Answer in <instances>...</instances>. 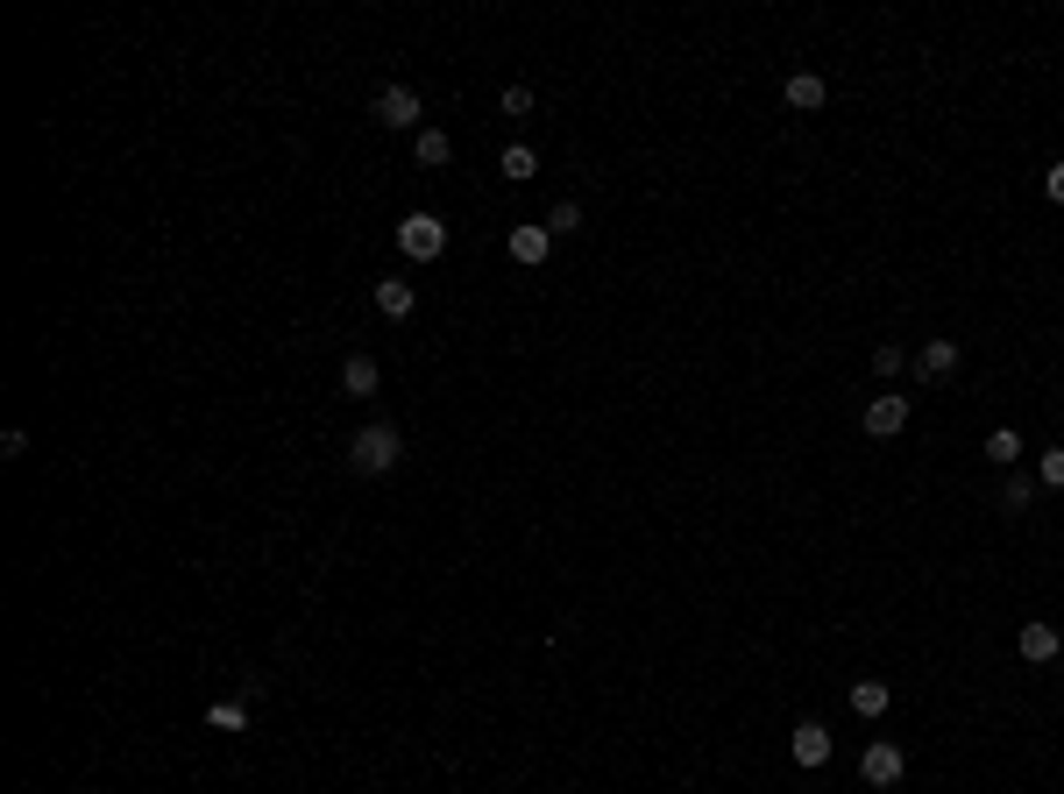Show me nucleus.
<instances>
[{
  "label": "nucleus",
  "mask_w": 1064,
  "mask_h": 794,
  "mask_svg": "<svg viewBox=\"0 0 1064 794\" xmlns=\"http://www.w3.org/2000/svg\"><path fill=\"white\" fill-rule=\"evenodd\" d=\"M398 454H404L398 425H362V433L348 440V469H355V476H391Z\"/></svg>",
  "instance_id": "nucleus-1"
},
{
  "label": "nucleus",
  "mask_w": 1064,
  "mask_h": 794,
  "mask_svg": "<svg viewBox=\"0 0 1064 794\" xmlns=\"http://www.w3.org/2000/svg\"><path fill=\"white\" fill-rule=\"evenodd\" d=\"M398 248L412 263H440V248H448V220H440V213H404V220H398Z\"/></svg>",
  "instance_id": "nucleus-2"
},
{
  "label": "nucleus",
  "mask_w": 1064,
  "mask_h": 794,
  "mask_svg": "<svg viewBox=\"0 0 1064 794\" xmlns=\"http://www.w3.org/2000/svg\"><path fill=\"white\" fill-rule=\"evenodd\" d=\"M901 773H908V752H901L895 738H873V745L859 752V781H866V787H895Z\"/></svg>",
  "instance_id": "nucleus-3"
},
{
  "label": "nucleus",
  "mask_w": 1064,
  "mask_h": 794,
  "mask_svg": "<svg viewBox=\"0 0 1064 794\" xmlns=\"http://www.w3.org/2000/svg\"><path fill=\"white\" fill-rule=\"evenodd\" d=\"M370 114H377L383 128H419V92H412V86H383Z\"/></svg>",
  "instance_id": "nucleus-4"
},
{
  "label": "nucleus",
  "mask_w": 1064,
  "mask_h": 794,
  "mask_svg": "<svg viewBox=\"0 0 1064 794\" xmlns=\"http://www.w3.org/2000/svg\"><path fill=\"white\" fill-rule=\"evenodd\" d=\"M901 425H908V398L901 391H887V398L866 404V433H873V440H895Z\"/></svg>",
  "instance_id": "nucleus-5"
},
{
  "label": "nucleus",
  "mask_w": 1064,
  "mask_h": 794,
  "mask_svg": "<svg viewBox=\"0 0 1064 794\" xmlns=\"http://www.w3.org/2000/svg\"><path fill=\"white\" fill-rule=\"evenodd\" d=\"M1015 653H1022L1029 667H1043V660H1057V653H1064V631H1057V625H1022V631H1015Z\"/></svg>",
  "instance_id": "nucleus-6"
},
{
  "label": "nucleus",
  "mask_w": 1064,
  "mask_h": 794,
  "mask_svg": "<svg viewBox=\"0 0 1064 794\" xmlns=\"http://www.w3.org/2000/svg\"><path fill=\"white\" fill-rule=\"evenodd\" d=\"M788 752H795V766H823L830 759V724H795V738H788Z\"/></svg>",
  "instance_id": "nucleus-7"
},
{
  "label": "nucleus",
  "mask_w": 1064,
  "mask_h": 794,
  "mask_svg": "<svg viewBox=\"0 0 1064 794\" xmlns=\"http://www.w3.org/2000/svg\"><path fill=\"white\" fill-rule=\"evenodd\" d=\"M341 391H348V398H377V391H383L377 355H348V362H341Z\"/></svg>",
  "instance_id": "nucleus-8"
},
{
  "label": "nucleus",
  "mask_w": 1064,
  "mask_h": 794,
  "mask_svg": "<svg viewBox=\"0 0 1064 794\" xmlns=\"http://www.w3.org/2000/svg\"><path fill=\"white\" fill-rule=\"evenodd\" d=\"M958 370V341H923V355H916V376L923 383H944Z\"/></svg>",
  "instance_id": "nucleus-9"
},
{
  "label": "nucleus",
  "mask_w": 1064,
  "mask_h": 794,
  "mask_svg": "<svg viewBox=\"0 0 1064 794\" xmlns=\"http://www.w3.org/2000/svg\"><path fill=\"white\" fill-rule=\"evenodd\" d=\"M781 100H788V107H795V114H817V107L830 100V86L817 79V71H795V79H788V86H781Z\"/></svg>",
  "instance_id": "nucleus-10"
},
{
  "label": "nucleus",
  "mask_w": 1064,
  "mask_h": 794,
  "mask_svg": "<svg viewBox=\"0 0 1064 794\" xmlns=\"http://www.w3.org/2000/svg\"><path fill=\"white\" fill-rule=\"evenodd\" d=\"M547 248H554V235H547V220L539 227H511V263H547Z\"/></svg>",
  "instance_id": "nucleus-11"
},
{
  "label": "nucleus",
  "mask_w": 1064,
  "mask_h": 794,
  "mask_svg": "<svg viewBox=\"0 0 1064 794\" xmlns=\"http://www.w3.org/2000/svg\"><path fill=\"white\" fill-rule=\"evenodd\" d=\"M412 305H419V292H412L404 277H383V284H377V313H383V320H412Z\"/></svg>",
  "instance_id": "nucleus-12"
},
{
  "label": "nucleus",
  "mask_w": 1064,
  "mask_h": 794,
  "mask_svg": "<svg viewBox=\"0 0 1064 794\" xmlns=\"http://www.w3.org/2000/svg\"><path fill=\"white\" fill-rule=\"evenodd\" d=\"M986 461H994V469H1015V461H1022V433H1015V425H994V433H986Z\"/></svg>",
  "instance_id": "nucleus-13"
},
{
  "label": "nucleus",
  "mask_w": 1064,
  "mask_h": 794,
  "mask_svg": "<svg viewBox=\"0 0 1064 794\" xmlns=\"http://www.w3.org/2000/svg\"><path fill=\"white\" fill-rule=\"evenodd\" d=\"M887 703H895V688H887V682H851V709H859V716H887Z\"/></svg>",
  "instance_id": "nucleus-14"
},
{
  "label": "nucleus",
  "mask_w": 1064,
  "mask_h": 794,
  "mask_svg": "<svg viewBox=\"0 0 1064 794\" xmlns=\"http://www.w3.org/2000/svg\"><path fill=\"white\" fill-rule=\"evenodd\" d=\"M412 157H419V164H433V170H440V164H448V157H455V143H448V128H419V143H412Z\"/></svg>",
  "instance_id": "nucleus-15"
},
{
  "label": "nucleus",
  "mask_w": 1064,
  "mask_h": 794,
  "mask_svg": "<svg viewBox=\"0 0 1064 794\" xmlns=\"http://www.w3.org/2000/svg\"><path fill=\"white\" fill-rule=\"evenodd\" d=\"M1036 490H1043L1036 476H1015V469H1008V482H1000V511H1029Z\"/></svg>",
  "instance_id": "nucleus-16"
},
{
  "label": "nucleus",
  "mask_w": 1064,
  "mask_h": 794,
  "mask_svg": "<svg viewBox=\"0 0 1064 794\" xmlns=\"http://www.w3.org/2000/svg\"><path fill=\"white\" fill-rule=\"evenodd\" d=\"M206 724H213V731H227V738H242V731H248V703H213V709H206Z\"/></svg>",
  "instance_id": "nucleus-17"
},
{
  "label": "nucleus",
  "mask_w": 1064,
  "mask_h": 794,
  "mask_svg": "<svg viewBox=\"0 0 1064 794\" xmlns=\"http://www.w3.org/2000/svg\"><path fill=\"white\" fill-rule=\"evenodd\" d=\"M497 170H505V178H511V185H526V178H533V170H539V157H533V149H526V143H511V149H505V157H497Z\"/></svg>",
  "instance_id": "nucleus-18"
},
{
  "label": "nucleus",
  "mask_w": 1064,
  "mask_h": 794,
  "mask_svg": "<svg viewBox=\"0 0 1064 794\" xmlns=\"http://www.w3.org/2000/svg\"><path fill=\"white\" fill-rule=\"evenodd\" d=\"M1036 482H1043V490H1064V440H1057V448L1036 461Z\"/></svg>",
  "instance_id": "nucleus-19"
},
{
  "label": "nucleus",
  "mask_w": 1064,
  "mask_h": 794,
  "mask_svg": "<svg viewBox=\"0 0 1064 794\" xmlns=\"http://www.w3.org/2000/svg\"><path fill=\"white\" fill-rule=\"evenodd\" d=\"M575 227H583V206H575V199H560V206L547 213V235H575Z\"/></svg>",
  "instance_id": "nucleus-20"
},
{
  "label": "nucleus",
  "mask_w": 1064,
  "mask_h": 794,
  "mask_svg": "<svg viewBox=\"0 0 1064 794\" xmlns=\"http://www.w3.org/2000/svg\"><path fill=\"white\" fill-rule=\"evenodd\" d=\"M873 370H880V376H901V370H908L901 341H880V347H873Z\"/></svg>",
  "instance_id": "nucleus-21"
},
{
  "label": "nucleus",
  "mask_w": 1064,
  "mask_h": 794,
  "mask_svg": "<svg viewBox=\"0 0 1064 794\" xmlns=\"http://www.w3.org/2000/svg\"><path fill=\"white\" fill-rule=\"evenodd\" d=\"M497 107H505L511 121H526V114H533V86H505V100H497Z\"/></svg>",
  "instance_id": "nucleus-22"
},
{
  "label": "nucleus",
  "mask_w": 1064,
  "mask_h": 794,
  "mask_svg": "<svg viewBox=\"0 0 1064 794\" xmlns=\"http://www.w3.org/2000/svg\"><path fill=\"white\" fill-rule=\"evenodd\" d=\"M0 454H8V461L29 454V433H22V425H8V433H0Z\"/></svg>",
  "instance_id": "nucleus-23"
},
{
  "label": "nucleus",
  "mask_w": 1064,
  "mask_h": 794,
  "mask_svg": "<svg viewBox=\"0 0 1064 794\" xmlns=\"http://www.w3.org/2000/svg\"><path fill=\"white\" fill-rule=\"evenodd\" d=\"M1043 192H1051V206H1064V164L1043 170Z\"/></svg>",
  "instance_id": "nucleus-24"
}]
</instances>
